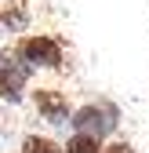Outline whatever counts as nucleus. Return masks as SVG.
Instances as JSON below:
<instances>
[{
  "instance_id": "0eeeda50",
  "label": "nucleus",
  "mask_w": 149,
  "mask_h": 153,
  "mask_svg": "<svg viewBox=\"0 0 149 153\" xmlns=\"http://www.w3.org/2000/svg\"><path fill=\"white\" fill-rule=\"evenodd\" d=\"M102 153H131V146H127V142H113V146H105Z\"/></svg>"
},
{
  "instance_id": "f257e3e1",
  "label": "nucleus",
  "mask_w": 149,
  "mask_h": 153,
  "mask_svg": "<svg viewBox=\"0 0 149 153\" xmlns=\"http://www.w3.org/2000/svg\"><path fill=\"white\" fill-rule=\"evenodd\" d=\"M18 59H22L29 69L33 66H44V69H62V44L55 40V36H47V33H33V36H26L22 44H18Z\"/></svg>"
},
{
  "instance_id": "39448f33",
  "label": "nucleus",
  "mask_w": 149,
  "mask_h": 153,
  "mask_svg": "<svg viewBox=\"0 0 149 153\" xmlns=\"http://www.w3.org/2000/svg\"><path fill=\"white\" fill-rule=\"evenodd\" d=\"M22 153H66L58 142H51V139H40V135H29L22 142Z\"/></svg>"
},
{
  "instance_id": "f03ea898",
  "label": "nucleus",
  "mask_w": 149,
  "mask_h": 153,
  "mask_svg": "<svg viewBox=\"0 0 149 153\" xmlns=\"http://www.w3.org/2000/svg\"><path fill=\"white\" fill-rule=\"evenodd\" d=\"M29 73H33V69L18 59V55L0 51V99L18 102L22 91H26V84H29Z\"/></svg>"
},
{
  "instance_id": "7ed1b4c3",
  "label": "nucleus",
  "mask_w": 149,
  "mask_h": 153,
  "mask_svg": "<svg viewBox=\"0 0 149 153\" xmlns=\"http://www.w3.org/2000/svg\"><path fill=\"white\" fill-rule=\"evenodd\" d=\"M73 128H77V135H91V139H102L109 128H113V109H105V106H84L73 113Z\"/></svg>"
},
{
  "instance_id": "423d86ee",
  "label": "nucleus",
  "mask_w": 149,
  "mask_h": 153,
  "mask_svg": "<svg viewBox=\"0 0 149 153\" xmlns=\"http://www.w3.org/2000/svg\"><path fill=\"white\" fill-rule=\"evenodd\" d=\"M66 153H102L98 149V139H91V135H73Z\"/></svg>"
},
{
  "instance_id": "20e7f679",
  "label": "nucleus",
  "mask_w": 149,
  "mask_h": 153,
  "mask_svg": "<svg viewBox=\"0 0 149 153\" xmlns=\"http://www.w3.org/2000/svg\"><path fill=\"white\" fill-rule=\"evenodd\" d=\"M33 102H36V113L47 120V124H66L69 120V99L62 91H55V88H40L33 95Z\"/></svg>"
}]
</instances>
